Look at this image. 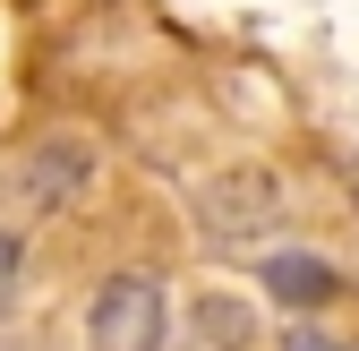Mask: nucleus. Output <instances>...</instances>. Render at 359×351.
<instances>
[{"label":"nucleus","instance_id":"obj_1","mask_svg":"<svg viewBox=\"0 0 359 351\" xmlns=\"http://www.w3.org/2000/svg\"><path fill=\"white\" fill-rule=\"evenodd\" d=\"M86 343L95 351H163L171 343V300L154 274H111L86 300Z\"/></svg>","mask_w":359,"mask_h":351},{"label":"nucleus","instance_id":"obj_2","mask_svg":"<svg viewBox=\"0 0 359 351\" xmlns=\"http://www.w3.org/2000/svg\"><path fill=\"white\" fill-rule=\"evenodd\" d=\"M283 180L274 171H257V163H240V171H214L205 180V197H197V223H205V240H222V249H248V240H265L283 223Z\"/></svg>","mask_w":359,"mask_h":351},{"label":"nucleus","instance_id":"obj_3","mask_svg":"<svg viewBox=\"0 0 359 351\" xmlns=\"http://www.w3.org/2000/svg\"><path fill=\"white\" fill-rule=\"evenodd\" d=\"M86 171H95V163H86V146L52 138V146H34V154L18 163V197H26L34 214H60V206L86 189Z\"/></svg>","mask_w":359,"mask_h":351},{"label":"nucleus","instance_id":"obj_4","mask_svg":"<svg viewBox=\"0 0 359 351\" xmlns=\"http://www.w3.org/2000/svg\"><path fill=\"white\" fill-rule=\"evenodd\" d=\"M257 283L274 291L283 309H317V300H334V266H325L317 249H274V257L257 266Z\"/></svg>","mask_w":359,"mask_h":351},{"label":"nucleus","instance_id":"obj_5","mask_svg":"<svg viewBox=\"0 0 359 351\" xmlns=\"http://www.w3.org/2000/svg\"><path fill=\"white\" fill-rule=\"evenodd\" d=\"M18 283H26V240H18V232H0V317L18 309Z\"/></svg>","mask_w":359,"mask_h":351},{"label":"nucleus","instance_id":"obj_6","mask_svg":"<svg viewBox=\"0 0 359 351\" xmlns=\"http://www.w3.org/2000/svg\"><path fill=\"white\" fill-rule=\"evenodd\" d=\"M283 351H342V343H334V334H317V326H291V334H283Z\"/></svg>","mask_w":359,"mask_h":351}]
</instances>
